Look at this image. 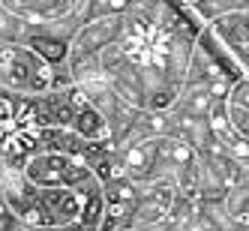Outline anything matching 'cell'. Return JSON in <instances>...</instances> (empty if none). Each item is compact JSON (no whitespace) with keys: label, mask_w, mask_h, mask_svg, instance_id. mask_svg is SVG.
Segmentation results:
<instances>
[{"label":"cell","mask_w":249,"mask_h":231,"mask_svg":"<svg viewBox=\"0 0 249 231\" xmlns=\"http://www.w3.org/2000/svg\"><path fill=\"white\" fill-rule=\"evenodd\" d=\"M0 87L21 96H39L54 87V66H48L27 45H0Z\"/></svg>","instance_id":"cell-1"},{"label":"cell","mask_w":249,"mask_h":231,"mask_svg":"<svg viewBox=\"0 0 249 231\" xmlns=\"http://www.w3.org/2000/svg\"><path fill=\"white\" fill-rule=\"evenodd\" d=\"M21 174L33 186H72V189L96 177L81 156H66V153H51V150H36L24 162Z\"/></svg>","instance_id":"cell-2"},{"label":"cell","mask_w":249,"mask_h":231,"mask_svg":"<svg viewBox=\"0 0 249 231\" xmlns=\"http://www.w3.org/2000/svg\"><path fill=\"white\" fill-rule=\"evenodd\" d=\"M225 99H228L225 111H228L231 129H234V135L240 141L249 144V78H237L234 84H231V90H228Z\"/></svg>","instance_id":"cell-3"},{"label":"cell","mask_w":249,"mask_h":231,"mask_svg":"<svg viewBox=\"0 0 249 231\" xmlns=\"http://www.w3.org/2000/svg\"><path fill=\"white\" fill-rule=\"evenodd\" d=\"M72 129L81 141H87V144H99V141H111V129H108V123H105V117L96 111V105L90 102H84L75 120H72Z\"/></svg>","instance_id":"cell-4"},{"label":"cell","mask_w":249,"mask_h":231,"mask_svg":"<svg viewBox=\"0 0 249 231\" xmlns=\"http://www.w3.org/2000/svg\"><path fill=\"white\" fill-rule=\"evenodd\" d=\"M27 48L33 51V54H39L48 66H60L69 57V45L63 39H57V36H30Z\"/></svg>","instance_id":"cell-5"},{"label":"cell","mask_w":249,"mask_h":231,"mask_svg":"<svg viewBox=\"0 0 249 231\" xmlns=\"http://www.w3.org/2000/svg\"><path fill=\"white\" fill-rule=\"evenodd\" d=\"M0 192H3V186H0Z\"/></svg>","instance_id":"cell-6"}]
</instances>
